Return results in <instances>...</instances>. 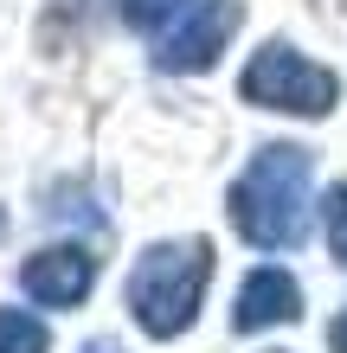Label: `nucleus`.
<instances>
[{
	"label": "nucleus",
	"instance_id": "obj_2",
	"mask_svg": "<svg viewBox=\"0 0 347 353\" xmlns=\"http://www.w3.org/2000/svg\"><path fill=\"white\" fill-rule=\"evenodd\" d=\"M212 276V244L206 238H180V244H148L129 270V315L148 341H174L187 334L199 315Z\"/></svg>",
	"mask_w": 347,
	"mask_h": 353
},
{
	"label": "nucleus",
	"instance_id": "obj_5",
	"mask_svg": "<svg viewBox=\"0 0 347 353\" xmlns=\"http://www.w3.org/2000/svg\"><path fill=\"white\" fill-rule=\"evenodd\" d=\"M97 283V257L84 251V244H52V251L26 257V270H19V289L39 302V308H71L84 302Z\"/></svg>",
	"mask_w": 347,
	"mask_h": 353
},
{
	"label": "nucleus",
	"instance_id": "obj_11",
	"mask_svg": "<svg viewBox=\"0 0 347 353\" xmlns=\"http://www.w3.org/2000/svg\"><path fill=\"white\" fill-rule=\"evenodd\" d=\"M90 353H116V347H110V341H97V347H90Z\"/></svg>",
	"mask_w": 347,
	"mask_h": 353
},
{
	"label": "nucleus",
	"instance_id": "obj_1",
	"mask_svg": "<svg viewBox=\"0 0 347 353\" xmlns=\"http://www.w3.org/2000/svg\"><path fill=\"white\" fill-rule=\"evenodd\" d=\"M232 225L244 244L257 251H296L302 232H309V148L296 141H277V148H257L251 168L232 180Z\"/></svg>",
	"mask_w": 347,
	"mask_h": 353
},
{
	"label": "nucleus",
	"instance_id": "obj_7",
	"mask_svg": "<svg viewBox=\"0 0 347 353\" xmlns=\"http://www.w3.org/2000/svg\"><path fill=\"white\" fill-rule=\"evenodd\" d=\"M0 353H46V321L19 315V308H0Z\"/></svg>",
	"mask_w": 347,
	"mask_h": 353
},
{
	"label": "nucleus",
	"instance_id": "obj_4",
	"mask_svg": "<svg viewBox=\"0 0 347 353\" xmlns=\"http://www.w3.org/2000/svg\"><path fill=\"white\" fill-rule=\"evenodd\" d=\"M238 19H244V7H238V0H199V7H187L168 32H161L155 65H161V71H174V77L212 71V65H219V52L232 46Z\"/></svg>",
	"mask_w": 347,
	"mask_h": 353
},
{
	"label": "nucleus",
	"instance_id": "obj_3",
	"mask_svg": "<svg viewBox=\"0 0 347 353\" xmlns=\"http://www.w3.org/2000/svg\"><path fill=\"white\" fill-rule=\"evenodd\" d=\"M238 97L257 103V110H283V116H328L341 103V77L328 65H315V58H302L290 39H270V46L251 52Z\"/></svg>",
	"mask_w": 347,
	"mask_h": 353
},
{
	"label": "nucleus",
	"instance_id": "obj_9",
	"mask_svg": "<svg viewBox=\"0 0 347 353\" xmlns=\"http://www.w3.org/2000/svg\"><path fill=\"white\" fill-rule=\"evenodd\" d=\"M321 225H328V251L347 263V180L328 186V199H321Z\"/></svg>",
	"mask_w": 347,
	"mask_h": 353
},
{
	"label": "nucleus",
	"instance_id": "obj_8",
	"mask_svg": "<svg viewBox=\"0 0 347 353\" xmlns=\"http://www.w3.org/2000/svg\"><path fill=\"white\" fill-rule=\"evenodd\" d=\"M187 7H193V0H116V13L129 19L135 32H161V26H174Z\"/></svg>",
	"mask_w": 347,
	"mask_h": 353
},
{
	"label": "nucleus",
	"instance_id": "obj_10",
	"mask_svg": "<svg viewBox=\"0 0 347 353\" xmlns=\"http://www.w3.org/2000/svg\"><path fill=\"white\" fill-rule=\"evenodd\" d=\"M328 347H335V353H347V308L328 321Z\"/></svg>",
	"mask_w": 347,
	"mask_h": 353
},
{
	"label": "nucleus",
	"instance_id": "obj_6",
	"mask_svg": "<svg viewBox=\"0 0 347 353\" xmlns=\"http://www.w3.org/2000/svg\"><path fill=\"white\" fill-rule=\"evenodd\" d=\"M302 315V289H296V276L290 270H251L244 276V289H238V327L244 334H257V327H277V321H296Z\"/></svg>",
	"mask_w": 347,
	"mask_h": 353
}]
</instances>
